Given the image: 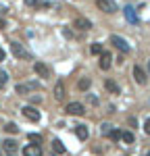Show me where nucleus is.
<instances>
[{"label": "nucleus", "instance_id": "23", "mask_svg": "<svg viewBox=\"0 0 150 156\" xmlns=\"http://www.w3.org/2000/svg\"><path fill=\"white\" fill-rule=\"evenodd\" d=\"M29 142H31V144H42V135H36V133H29Z\"/></svg>", "mask_w": 150, "mask_h": 156}, {"label": "nucleus", "instance_id": "13", "mask_svg": "<svg viewBox=\"0 0 150 156\" xmlns=\"http://www.w3.org/2000/svg\"><path fill=\"white\" fill-rule=\"evenodd\" d=\"M73 25L77 27V29H81V31H88V29H92V23H90L88 19H84V17H77Z\"/></svg>", "mask_w": 150, "mask_h": 156}, {"label": "nucleus", "instance_id": "4", "mask_svg": "<svg viewBox=\"0 0 150 156\" xmlns=\"http://www.w3.org/2000/svg\"><path fill=\"white\" fill-rule=\"evenodd\" d=\"M34 71L38 73V77H42V79H48L50 77V69L46 62H40V60H36L34 62Z\"/></svg>", "mask_w": 150, "mask_h": 156}, {"label": "nucleus", "instance_id": "26", "mask_svg": "<svg viewBox=\"0 0 150 156\" xmlns=\"http://www.w3.org/2000/svg\"><path fill=\"white\" fill-rule=\"evenodd\" d=\"M144 131L150 135V119H146V123H144Z\"/></svg>", "mask_w": 150, "mask_h": 156}, {"label": "nucleus", "instance_id": "27", "mask_svg": "<svg viewBox=\"0 0 150 156\" xmlns=\"http://www.w3.org/2000/svg\"><path fill=\"white\" fill-rule=\"evenodd\" d=\"M36 2H38V0H25V4H27V6H34Z\"/></svg>", "mask_w": 150, "mask_h": 156}, {"label": "nucleus", "instance_id": "31", "mask_svg": "<svg viewBox=\"0 0 150 156\" xmlns=\"http://www.w3.org/2000/svg\"><path fill=\"white\" fill-rule=\"evenodd\" d=\"M148 156H150V152H148Z\"/></svg>", "mask_w": 150, "mask_h": 156}, {"label": "nucleus", "instance_id": "8", "mask_svg": "<svg viewBox=\"0 0 150 156\" xmlns=\"http://www.w3.org/2000/svg\"><path fill=\"white\" fill-rule=\"evenodd\" d=\"M2 148H4V152H6L9 156H17L19 144H17L15 140H4V142H2Z\"/></svg>", "mask_w": 150, "mask_h": 156}, {"label": "nucleus", "instance_id": "29", "mask_svg": "<svg viewBox=\"0 0 150 156\" xmlns=\"http://www.w3.org/2000/svg\"><path fill=\"white\" fill-rule=\"evenodd\" d=\"M2 27H4V21H0V29H2Z\"/></svg>", "mask_w": 150, "mask_h": 156}, {"label": "nucleus", "instance_id": "9", "mask_svg": "<svg viewBox=\"0 0 150 156\" xmlns=\"http://www.w3.org/2000/svg\"><path fill=\"white\" fill-rule=\"evenodd\" d=\"M36 87H38L36 83H17L15 90H17V94H19V96H29Z\"/></svg>", "mask_w": 150, "mask_h": 156}, {"label": "nucleus", "instance_id": "12", "mask_svg": "<svg viewBox=\"0 0 150 156\" xmlns=\"http://www.w3.org/2000/svg\"><path fill=\"white\" fill-rule=\"evenodd\" d=\"M65 94H67L65 83H62V81H56V85H54V100H56V102H62V100H65Z\"/></svg>", "mask_w": 150, "mask_h": 156}, {"label": "nucleus", "instance_id": "20", "mask_svg": "<svg viewBox=\"0 0 150 156\" xmlns=\"http://www.w3.org/2000/svg\"><path fill=\"white\" fill-rule=\"evenodd\" d=\"M111 129H112L111 123H102V125H100V133H102V135H109V133H111Z\"/></svg>", "mask_w": 150, "mask_h": 156}, {"label": "nucleus", "instance_id": "17", "mask_svg": "<svg viewBox=\"0 0 150 156\" xmlns=\"http://www.w3.org/2000/svg\"><path fill=\"white\" fill-rule=\"evenodd\" d=\"M104 87H106L111 94H119V92H121V90H119V85L115 83L112 79H106V81H104Z\"/></svg>", "mask_w": 150, "mask_h": 156}, {"label": "nucleus", "instance_id": "7", "mask_svg": "<svg viewBox=\"0 0 150 156\" xmlns=\"http://www.w3.org/2000/svg\"><path fill=\"white\" fill-rule=\"evenodd\" d=\"M98 56H100V60H98L100 69H102V71L111 69V65H112V54H111V52H104V50H102V52H100Z\"/></svg>", "mask_w": 150, "mask_h": 156}, {"label": "nucleus", "instance_id": "5", "mask_svg": "<svg viewBox=\"0 0 150 156\" xmlns=\"http://www.w3.org/2000/svg\"><path fill=\"white\" fill-rule=\"evenodd\" d=\"M96 4H98V9L102 12H109V15L117 12V4H115L112 0H96Z\"/></svg>", "mask_w": 150, "mask_h": 156}, {"label": "nucleus", "instance_id": "19", "mask_svg": "<svg viewBox=\"0 0 150 156\" xmlns=\"http://www.w3.org/2000/svg\"><path fill=\"white\" fill-rule=\"evenodd\" d=\"M90 85H92V81H90L88 77H84V79H79V83H77V87H79L81 92H86V90L90 87Z\"/></svg>", "mask_w": 150, "mask_h": 156}, {"label": "nucleus", "instance_id": "2", "mask_svg": "<svg viewBox=\"0 0 150 156\" xmlns=\"http://www.w3.org/2000/svg\"><path fill=\"white\" fill-rule=\"evenodd\" d=\"M11 52L17 56V58H31V54H29L19 42H11Z\"/></svg>", "mask_w": 150, "mask_h": 156}, {"label": "nucleus", "instance_id": "6", "mask_svg": "<svg viewBox=\"0 0 150 156\" xmlns=\"http://www.w3.org/2000/svg\"><path fill=\"white\" fill-rule=\"evenodd\" d=\"M111 44L115 46V48H119L121 52H129V50H131V46H129L121 36H111Z\"/></svg>", "mask_w": 150, "mask_h": 156}, {"label": "nucleus", "instance_id": "14", "mask_svg": "<svg viewBox=\"0 0 150 156\" xmlns=\"http://www.w3.org/2000/svg\"><path fill=\"white\" fill-rule=\"evenodd\" d=\"M123 15H125V19H127L129 23H138V15H136V11H134V6H125Z\"/></svg>", "mask_w": 150, "mask_h": 156}, {"label": "nucleus", "instance_id": "25", "mask_svg": "<svg viewBox=\"0 0 150 156\" xmlns=\"http://www.w3.org/2000/svg\"><path fill=\"white\" fill-rule=\"evenodd\" d=\"M90 50H92V54H100V52H102V46H100L98 42H94V44H92V48H90Z\"/></svg>", "mask_w": 150, "mask_h": 156}, {"label": "nucleus", "instance_id": "3", "mask_svg": "<svg viewBox=\"0 0 150 156\" xmlns=\"http://www.w3.org/2000/svg\"><path fill=\"white\" fill-rule=\"evenodd\" d=\"M21 112H23L25 119L34 121V123H38V121H40V110H38L36 106H23V108H21Z\"/></svg>", "mask_w": 150, "mask_h": 156}, {"label": "nucleus", "instance_id": "22", "mask_svg": "<svg viewBox=\"0 0 150 156\" xmlns=\"http://www.w3.org/2000/svg\"><path fill=\"white\" fill-rule=\"evenodd\" d=\"M9 133H19V127L15 125V123H6V127H4Z\"/></svg>", "mask_w": 150, "mask_h": 156}, {"label": "nucleus", "instance_id": "18", "mask_svg": "<svg viewBox=\"0 0 150 156\" xmlns=\"http://www.w3.org/2000/svg\"><path fill=\"white\" fill-rule=\"evenodd\" d=\"M121 140L125 144H134V133L131 131H121Z\"/></svg>", "mask_w": 150, "mask_h": 156}, {"label": "nucleus", "instance_id": "30", "mask_svg": "<svg viewBox=\"0 0 150 156\" xmlns=\"http://www.w3.org/2000/svg\"><path fill=\"white\" fill-rule=\"evenodd\" d=\"M148 73H150V60H148Z\"/></svg>", "mask_w": 150, "mask_h": 156}, {"label": "nucleus", "instance_id": "1", "mask_svg": "<svg viewBox=\"0 0 150 156\" xmlns=\"http://www.w3.org/2000/svg\"><path fill=\"white\" fill-rule=\"evenodd\" d=\"M65 112H67V115H73V117H81V115L86 112V106H84L81 102H69V104L65 106Z\"/></svg>", "mask_w": 150, "mask_h": 156}, {"label": "nucleus", "instance_id": "15", "mask_svg": "<svg viewBox=\"0 0 150 156\" xmlns=\"http://www.w3.org/2000/svg\"><path fill=\"white\" fill-rule=\"evenodd\" d=\"M75 133H77V137H79L81 142H86L88 137H90V131H88L86 125H77V127H75Z\"/></svg>", "mask_w": 150, "mask_h": 156}, {"label": "nucleus", "instance_id": "21", "mask_svg": "<svg viewBox=\"0 0 150 156\" xmlns=\"http://www.w3.org/2000/svg\"><path fill=\"white\" fill-rule=\"evenodd\" d=\"M6 83H9V75H6V71L0 69V87H4Z\"/></svg>", "mask_w": 150, "mask_h": 156}, {"label": "nucleus", "instance_id": "24", "mask_svg": "<svg viewBox=\"0 0 150 156\" xmlns=\"http://www.w3.org/2000/svg\"><path fill=\"white\" fill-rule=\"evenodd\" d=\"M109 135H111V140H115V142H119V140H121V131H117V129H111Z\"/></svg>", "mask_w": 150, "mask_h": 156}, {"label": "nucleus", "instance_id": "10", "mask_svg": "<svg viewBox=\"0 0 150 156\" xmlns=\"http://www.w3.org/2000/svg\"><path fill=\"white\" fill-rule=\"evenodd\" d=\"M134 79H136L140 85H146V81H148V77H146V73H144V69L142 67H134Z\"/></svg>", "mask_w": 150, "mask_h": 156}, {"label": "nucleus", "instance_id": "16", "mask_svg": "<svg viewBox=\"0 0 150 156\" xmlns=\"http://www.w3.org/2000/svg\"><path fill=\"white\" fill-rule=\"evenodd\" d=\"M52 152H54V154H59V156H62L65 152H67V148L62 146L61 140H52Z\"/></svg>", "mask_w": 150, "mask_h": 156}, {"label": "nucleus", "instance_id": "28", "mask_svg": "<svg viewBox=\"0 0 150 156\" xmlns=\"http://www.w3.org/2000/svg\"><path fill=\"white\" fill-rule=\"evenodd\" d=\"M4 56H6V54H4V50H2V46H0V62L4 60Z\"/></svg>", "mask_w": 150, "mask_h": 156}, {"label": "nucleus", "instance_id": "11", "mask_svg": "<svg viewBox=\"0 0 150 156\" xmlns=\"http://www.w3.org/2000/svg\"><path fill=\"white\" fill-rule=\"evenodd\" d=\"M23 156H42V148L38 144H27L23 148Z\"/></svg>", "mask_w": 150, "mask_h": 156}]
</instances>
